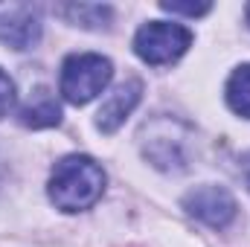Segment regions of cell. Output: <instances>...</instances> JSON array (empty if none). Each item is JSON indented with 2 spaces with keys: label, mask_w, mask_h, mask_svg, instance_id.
<instances>
[{
  "label": "cell",
  "mask_w": 250,
  "mask_h": 247,
  "mask_svg": "<svg viewBox=\"0 0 250 247\" xmlns=\"http://www.w3.org/2000/svg\"><path fill=\"white\" fill-rule=\"evenodd\" d=\"M105 192V172L87 154H70L50 175V201L64 212L90 209Z\"/></svg>",
  "instance_id": "1"
},
{
  "label": "cell",
  "mask_w": 250,
  "mask_h": 247,
  "mask_svg": "<svg viewBox=\"0 0 250 247\" xmlns=\"http://www.w3.org/2000/svg\"><path fill=\"white\" fill-rule=\"evenodd\" d=\"M114 76L108 59L96 53H76L62 64V96L70 105H87L96 99Z\"/></svg>",
  "instance_id": "2"
},
{
  "label": "cell",
  "mask_w": 250,
  "mask_h": 247,
  "mask_svg": "<svg viewBox=\"0 0 250 247\" xmlns=\"http://www.w3.org/2000/svg\"><path fill=\"white\" fill-rule=\"evenodd\" d=\"M189 44H192V32L187 26L169 23V21H148L134 35V53L154 67L178 62L189 50Z\"/></svg>",
  "instance_id": "3"
},
{
  "label": "cell",
  "mask_w": 250,
  "mask_h": 247,
  "mask_svg": "<svg viewBox=\"0 0 250 247\" xmlns=\"http://www.w3.org/2000/svg\"><path fill=\"white\" fill-rule=\"evenodd\" d=\"M41 38L38 6L29 3H0V44L12 50H29Z\"/></svg>",
  "instance_id": "4"
},
{
  "label": "cell",
  "mask_w": 250,
  "mask_h": 247,
  "mask_svg": "<svg viewBox=\"0 0 250 247\" xmlns=\"http://www.w3.org/2000/svg\"><path fill=\"white\" fill-rule=\"evenodd\" d=\"M181 125L172 120H157L148 125L146 157L163 172H184L187 169V143L178 137Z\"/></svg>",
  "instance_id": "5"
},
{
  "label": "cell",
  "mask_w": 250,
  "mask_h": 247,
  "mask_svg": "<svg viewBox=\"0 0 250 247\" xmlns=\"http://www.w3.org/2000/svg\"><path fill=\"white\" fill-rule=\"evenodd\" d=\"M184 209L209 227H227L236 215V198L224 186H195L184 198Z\"/></svg>",
  "instance_id": "6"
},
{
  "label": "cell",
  "mask_w": 250,
  "mask_h": 247,
  "mask_svg": "<svg viewBox=\"0 0 250 247\" xmlns=\"http://www.w3.org/2000/svg\"><path fill=\"white\" fill-rule=\"evenodd\" d=\"M140 93H143V84H140L137 79L123 82V84H120V87L102 102V108H99V114H96V125H99V131L114 134V131L128 120V114L137 108Z\"/></svg>",
  "instance_id": "7"
},
{
  "label": "cell",
  "mask_w": 250,
  "mask_h": 247,
  "mask_svg": "<svg viewBox=\"0 0 250 247\" xmlns=\"http://www.w3.org/2000/svg\"><path fill=\"white\" fill-rule=\"evenodd\" d=\"M21 123L26 128H53L62 123V105L47 87H38L29 96V102L21 108Z\"/></svg>",
  "instance_id": "8"
},
{
  "label": "cell",
  "mask_w": 250,
  "mask_h": 247,
  "mask_svg": "<svg viewBox=\"0 0 250 247\" xmlns=\"http://www.w3.org/2000/svg\"><path fill=\"white\" fill-rule=\"evenodd\" d=\"M59 12L87 29H102L111 23V6H99V3H70V6H62Z\"/></svg>",
  "instance_id": "9"
},
{
  "label": "cell",
  "mask_w": 250,
  "mask_h": 247,
  "mask_svg": "<svg viewBox=\"0 0 250 247\" xmlns=\"http://www.w3.org/2000/svg\"><path fill=\"white\" fill-rule=\"evenodd\" d=\"M227 102L239 117L250 120V64H242L239 70H233L227 82Z\"/></svg>",
  "instance_id": "10"
},
{
  "label": "cell",
  "mask_w": 250,
  "mask_h": 247,
  "mask_svg": "<svg viewBox=\"0 0 250 247\" xmlns=\"http://www.w3.org/2000/svg\"><path fill=\"white\" fill-rule=\"evenodd\" d=\"M160 9L172 12V15H187V18H198V15H207L212 6L209 3H172V0H163Z\"/></svg>",
  "instance_id": "11"
},
{
  "label": "cell",
  "mask_w": 250,
  "mask_h": 247,
  "mask_svg": "<svg viewBox=\"0 0 250 247\" xmlns=\"http://www.w3.org/2000/svg\"><path fill=\"white\" fill-rule=\"evenodd\" d=\"M15 108V82L0 70V120Z\"/></svg>",
  "instance_id": "12"
},
{
  "label": "cell",
  "mask_w": 250,
  "mask_h": 247,
  "mask_svg": "<svg viewBox=\"0 0 250 247\" xmlns=\"http://www.w3.org/2000/svg\"><path fill=\"white\" fill-rule=\"evenodd\" d=\"M242 172H245V181H248V186H250V154L242 160Z\"/></svg>",
  "instance_id": "13"
},
{
  "label": "cell",
  "mask_w": 250,
  "mask_h": 247,
  "mask_svg": "<svg viewBox=\"0 0 250 247\" xmlns=\"http://www.w3.org/2000/svg\"><path fill=\"white\" fill-rule=\"evenodd\" d=\"M245 12H248V23H250V3H248V9H245Z\"/></svg>",
  "instance_id": "14"
}]
</instances>
